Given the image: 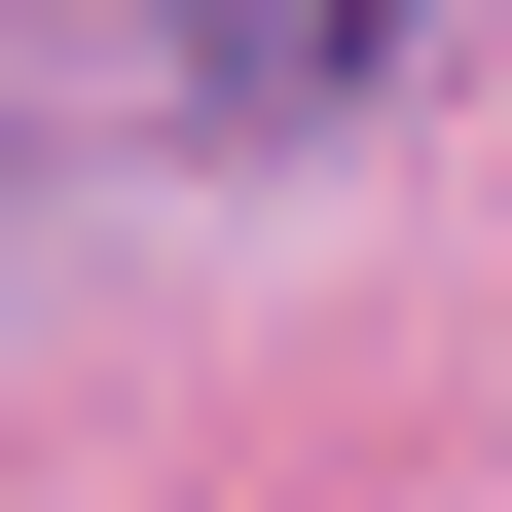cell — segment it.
<instances>
[{
  "label": "cell",
  "mask_w": 512,
  "mask_h": 512,
  "mask_svg": "<svg viewBox=\"0 0 512 512\" xmlns=\"http://www.w3.org/2000/svg\"><path fill=\"white\" fill-rule=\"evenodd\" d=\"M147 37H183L220 110H366V0H147Z\"/></svg>",
  "instance_id": "obj_1"
}]
</instances>
